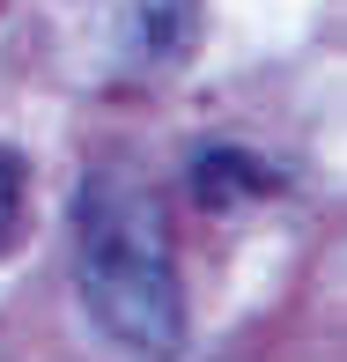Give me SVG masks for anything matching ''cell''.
<instances>
[{"label": "cell", "mask_w": 347, "mask_h": 362, "mask_svg": "<svg viewBox=\"0 0 347 362\" xmlns=\"http://www.w3.org/2000/svg\"><path fill=\"white\" fill-rule=\"evenodd\" d=\"M74 288L96 333L141 362H170L185 348V288L170 259L163 200L126 170H96L74 207Z\"/></svg>", "instance_id": "obj_1"}, {"label": "cell", "mask_w": 347, "mask_h": 362, "mask_svg": "<svg viewBox=\"0 0 347 362\" xmlns=\"http://www.w3.org/2000/svg\"><path fill=\"white\" fill-rule=\"evenodd\" d=\"M126 37L148 67H177L200 45V0H126Z\"/></svg>", "instance_id": "obj_2"}, {"label": "cell", "mask_w": 347, "mask_h": 362, "mask_svg": "<svg viewBox=\"0 0 347 362\" xmlns=\"http://www.w3.org/2000/svg\"><path fill=\"white\" fill-rule=\"evenodd\" d=\"M192 192H200V207H237V200L274 192V170L259 156H244V148H207L192 163Z\"/></svg>", "instance_id": "obj_3"}, {"label": "cell", "mask_w": 347, "mask_h": 362, "mask_svg": "<svg viewBox=\"0 0 347 362\" xmlns=\"http://www.w3.org/2000/svg\"><path fill=\"white\" fill-rule=\"evenodd\" d=\"M23 237V163L0 148V252Z\"/></svg>", "instance_id": "obj_4"}]
</instances>
